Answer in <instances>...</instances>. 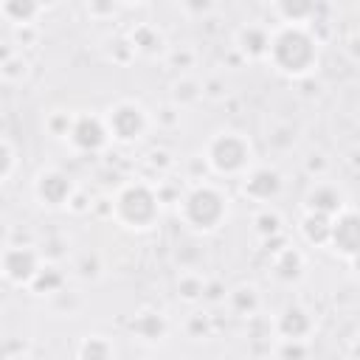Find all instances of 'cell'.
<instances>
[{
	"label": "cell",
	"instance_id": "cell-1",
	"mask_svg": "<svg viewBox=\"0 0 360 360\" xmlns=\"http://www.w3.org/2000/svg\"><path fill=\"white\" fill-rule=\"evenodd\" d=\"M267 56L273 59V65L287 73V76H307L312 70V65L318 62V48L315 39L298 28V25H284L267 48Z\"/></svg>",
	"mask_w": 360,
	"mask_h": 360
},
{
	"label": "cell",
	"instance_id": "cell-2",
	"mask_svg": "<svg viewBox=\"0 0 360 360\" xmlns=\"http://www.w3.org/2000/svg\"><path fill=\"white\" fill-rule=\"evenodd\" d=\"M112 211H115L118 222H124L127 228L143 231V228L155 225L160 205H158V194H155L152 188H146L143 183H129V186H124L121 194L115 197Z\"/></svg>",
	"mask_w": 360,
	"mask_h": 360
},
{
	"label": "cell",
	"instance_id": "cell-3",
	"mask_svg": "<svg viewBox=\"0 0 360 360\" xmlns=\"http://www.w3.org/2000/svg\"><path fill=\"white\" fill-rule=\"evenodd\" d=\"M225 217V197L211 186H197L183 200V219L197 231H214Z\"/></svg>",
	"mask_w": 360,
	"mask_h": 360
},
{
	"label": "cell",
	"instance_id": "cell-4",
	"mask_svg": "<svg viewBox=\"0 0 360 360\" xmlns=\"http://www.w3.org/2000/svg\"><path fill=\"white\" fill-rule=\"evenodd\" d=\"M208 163L219 174H239L250 163V143L236 132H219L208 143Z\"/></svg>",
	"mask_w": 360,
	"mask_h": 360
},
{
	"label": "cell",
	"instance_id": "cell-5",
	"mask_svg": "<svg viewBox=\"0 0 360 360\" xmlns=\"http://www.w3.org/2000/svg\"><path fill=\"white\" fill-rule=\"evenodd\" d=\"M104 127L118 141H135L146 129V112L135 101H118L115 107H110V115H107Z\"/></svg>",
	"mask_w": 360,
	"mask_h": 360
},
{
	"label": "cell",
	"instance_id": "cell-6",
	"mask_svg": "<svg viewBox=\"0 0 360 360\" xmlns=\"http://www.w3.org/2000/svg\"><path fill=\"white\" fill-rule=\"evenodd\" d=\"M68 138H70V143H73L76 149H82V152H96V149H101V146L107 143L110 132H107V127H104L101 118H96V115H79L76 121H70Z\"/></svg>",
	"mask_w": 360,
	"mask_h": 360
},
{
	"label": "cell",
	"instance_id": "cell-7",
	"mask_svg": "<svg viewBox=\"0 0 360 360\" xmlns=\"http://www.w3.org/2000/svg\"><path fill=\"white\" fill-rule=\"evenodd\" d=\"M39 270V259L31 248H8L0 259V273L14 284H31Z\"/></svg>",
	"mask_w": 360,
	"mask_h": 360
},
{
	"label": "cell",
	"instance_id": "cell-8",
	"mask_svg": "<svg viewBox=\"0 0 360 360\" xmlns=\"http://www.w3.org/2000/svg\"><path fill=\"white\" fill-rule=\"evenodd\" d=\"M37 197L42 205H51V208H62L70 202L73 197V183L65 172L59 169H48L37 177Z\"/></svg>",
	"mask_w": 360,
	"mask_h": 360
},
{
	"label": "cell",
	"instance_id": "cell-9",
	"mask_svg": "<svg viewBox=\"0 0 360 360\" xmlns=\"http://www.w3.org/2000/svg\"><path fill=\"white\" fill-rule=\"evenodd\" d=\"M329 242L335 245V250L346 259L357 256V245H360V225H357V214L354 211H343L338 214V219H332V231H329Z\"/></svg>",
	"mask_w": 360,
	"mask_h": 360
},
{
	"label": "cell",
	"instance_id": "cell-10",
	"mask_svg": "<svg viewBox=\"0 0 360 360\" xmlns=\"http://www.w3.org/2000/svg\"><path fill=\"white\" fill-rule=\"evenodd\" d=\"M242 191L250 197V200H270L281 191V174L270 166H262V169H253L245 174V183H242Z\"/></svg>",
	"mask_w": 360,
	"mask_h": 360
},
{
	"label": "cell",
	"instance_id": "cell-11",
	"mask_svg": "<svg viewBox=\"0 0 360 360\" xmlns=\"http://www.w3.org/2000/svg\"><path fill=\"white\" fill-rule=\"evenodd\" d=\"M312 329V318L301 307H287L284 315L278 318V332L284 340H304Z\"/></svg>",
	"mask_w": 360,
	"mask_h": 360
},
{
	"label": "cell",
	"instance_id": "cell-12",
	"mask_svg": "<svg viewBox=\"0 0 360 360\" xmlns=\"http://www.w3.org/2000/svg\"><path fill=\"white\" fill-rule=\"evenodd\" d=\"M340 194L338 188L332 186H315L309 194H307V211L309 214H323V217H332V214H340Z\"/></svg>",
	"mask_w": 360,
	"mask_h": 360
},
{
	"label": "cell",
	"instance_id": "cell-13",
	"mask_svg": "<svg viewBox=\"0 0 360 360\" xmlns=\"http://www.w3.org/2000/svg\"><path fill=\"white\" fill-rule=\"evenodd\" d=\"M267 48H270V34L259 25H245L239 28V51L250 59H259V56H267Z\"/></svg>",
	"mask_w": 360,
	"mask_h": 360
},
{
	"label": "cell",
	"instance_id": "cell-14",
	"mask_svg": "<svg viewBox=\"0 0 360 360\" xmlns=\"http://www.w3.org/2000/svg\"><path fill=\"white\" fill-rule=\"evenodd\" d=\"M129 329H132V335H138V338L155 343V340H163V335H166V321H163L160 312H138V315L129 321Z\"/></svg>",
	"mask_w": 360,
	"mask_h": 360
},
{
	"label": "cell",
	"instance_id": "cell-15",
	"mask_svg": "<svg viewBox=\"0 0 360 360\" xmlns=\"http://www.w3.org/2000/svg\"><path fill=\"white\" fill-rule=\"evenodd\" d=\"M304 270V256L292 248H281L273 259V273L281 278V281H295Z\"/></svg>",
	"mask_w": 360,
	"mask_h": 360
},
{
	"label": "cell",
	"instance_id": "cell-16",
	"mask_svg": "<svg viewBox=\"0 0 360 360\" xmlns=\"http://www.w3.org/2000/svg\"><path fill=\"white\" fill-rule=\"evenodd\" d=\"M329 231H332V217H323V214H309L304 217L301 222V233L307 242L312 245H326L329 242Z\"/></svg>",
	"mask_w": 360,
	"mask_h": 360
},
{
	"label": "cell",
	"instance_id": "cell-17",
	"mask_svg": "<svg viewBox=\"0 0 360 360\" xmlns=\"http://www.w3.org/2000/svg\"><path fill=\"white\" fill-rule=\"evenodd\" d=\"M129 45H132V51H141V53H158V51H163V34L155 25H138L132 31Z\"/></svg>",
	"mask_w": 360,
	"mask_h": 360
},
{
	"label": "cell",
	"instance_id": "cell-18",
	"mask_svg": "<svg viewBox=\"0 0 360 360\" xmlns=\"http://www.w3.org/2000/svg\"><path fill=\"white\" fill-rule=\"evenodd\" d=\"M62 284H65V276H62V270L53 267V264H39L37 276L31 278V290L39 292V295H45V292H59Z\"/></svg>",
	"mask_w": 360,
	"mask_h": 360
},
{
	"label": "cell",
	"instance_id": "cell-19",
	"mask_svg": "<svg viewBox=\"0 0 360 360\" xmlns=\"http://www.w3.org/2000/svg\"><path fill=\"white\" fill-rule=\"evenodd\" d=\"M0 11H3L11 22H17V25H28V22L37 17L39 6H37V3H31V0H11V3H3V6H0Z\"/></svg>",
	"mask_w": 360,
	"mask_h": 360
},
{
	"label": "cell",
	"instance_id": "cell-20",
	"mask_svg": "<svg viewBox=\"0 0 360 360\" xmlns=\"http://www.w3.org/2000/svg\"><path fill=\"white\" fill-rule=\"evenodd\" d=\"M79 360H112V346H110V340H104L101 335L84 338V343L79 346Z\"/></svg>",
	"mask_w": 360,
	"mask_h": 360
},
{
	"label": "cell",
	"instance_id": "cell-21",
	"mask_svg": "<svg viewBox=\"0 0 360 360\" xmlns=\"http://www.w3.org/2000/svg\"><path fill=\"white\" fill-rule=\"evenodd\" d=\"M276 11L287 20V22H304V20H309V17H315V6L312 3H278L276 6Z\"/></svg>",
	"mask_w": 360,
	"mask_h": 360
},
{
	"label": "cell",
	"instance_id": "cell-22",
	"mask_svg": "<svg viewBox=\"0 0 360 360\" xmlns=\"http://www.w3.org/2000/svg\"><path fill=\"white\" fill-rule=\"evenodd\" d=\"M174 101L177 104H191V101H197L200 96H202V84H197V82H191V79H180L177 84H174Z\"/></svg>",
	"mask_w": 360,
	"mask_h": 360
},
{
	"label": "cell",
	"instance_id": "cell-23",
	"mask_svg": "<svg viewBox=\"0 0 360 360\" xmlns=\"http://www.w3.org/2000/svg\"><path fill=\"white\" fill-rule=\"evenodd\" d=\"M231 304H233V309L242 312V315L253 312V309H256V290H253V287H239V290H233V292H231Z\"/></svg>",
	"mask_w": 360,
	"mask_h": 360
},
{
	"label": "cell",
	"instance_id": "cell-24",
	"mask_svg": "<svg viewBox=\"0 0 360 360\" xmlns=\"http://www.w3.org/2000/svg\"><path fill=\"white\" fill-rule=\"evenodd\" d=\"M202 287H205L202 278H197V276H183L180 284H177V292H180V298H186V301H197V298H202Z\"/></svg>",
	"mask_w": 360,
	"mask_h": 360
},
{
	"label": "cell",
	"instance_id": "cell-25",
	"mask_svg": "<svg viewBox=\"0 0 360 360\" xmlns=\"http://www.w3.org/2000/svg\"><path fill=\"white\" fill-rule=\"evenodd\" d=\"M253 222H256L259 236H267V239H270V236H278V231H281V228H278V225H281V219H278L276 214H270V211H262Z\"/></svg>",
	"mask_w": 360,
	"mask_h": 360
},
{
	"label": "cell",
	"instance_id": "cell-26",
	"mask_svg": "<svg viewBox=\"0 0 360 360\" xmlns=\"http://www.w3.org/2000/svg\"><path fill=\"white\" fill-rule=\"evenodd\" d=\"M278 357H281V360H304V357H307V346H304V340H284Z\"/></svg>",
	"mask_w": 360,
	"mask_h": 360
},
{
	"label": "cell",
	"instance_id": "cell-27",
	"mask_svg": "<svg viewBox=\"0 0 360 360\" xmlns=\"http://www.w3.org/2000/svg\"><path fill=\"white\" fill-rule=\"evenodd\" d=\"M0 73H3L6 79H22V76H25V62H22L20 56H11L8 62L0 65Z\"/></svg>",
	"mask_w": 360,
	"mask_h": 360
},
{
	"label": "cell",
	"instance_id": "cell-28",
	"mask_svg": "<svg viewBox=\"0 0 360 360\" xmlns=\"http://www.w3.org/2000/svg\"><path fill=\"white\" fill-rule=\"evenodd\" d=\"M11 166H14V155H11V149L6 143H0V183L8 177Z\"/></svg>",
	"mask_w": 360,
	"mask_h": 360
},
{
	"label": "cell",
	"instance_id": "cell-29",
	"mask_svg": "<svg viewBox=\"0 0 360 360\" xmlns=\"http://www.w3.org/2000/svg\"><path fill=\"white\" fill-rule=\"evenodd\" d=\"M202 96H211V98H222L225 96V84L219 79H211L202 84Z\"/></svg>",
	"mask_w": 360,
	"mask_h": 360
},
{
	"label": "cell",
	"instance_id": "cell-30",
	"mask_svg": "<svg viewBox=\"0 0 360 360\" xmlns=\"http://www.w3.org/2000/svg\"><path fill=\"white\" fill-rule=\"evenodd\" d=\"M200 332H202V335L208 332V318H205V315H194L191 323H188V335H191V338H200Z\"/></svg>",
	"mask_w": 360,
	"mask_h": 360
},
{
	"label": "cell",
	"instance_id": "cell-31",
	"mask_svg": "<svg viewBox=\"0 0 360 360\" xmlns=\"http://www.w3.org/2000/svg\"><path fill=\"white\" fill-rule=\"evenodd\" d=\"M172 59H174V65H191V59H194V56H191L188 51H174V53H172Z\"/></svg>",
	"mask_w": 360,
	"mask_h": 360
},
{
	"label": "cell",
	"instance_id": "cell-32",
	"mask_svg": "<svg viewBox=\"0 0 360 360\" xmlns=\"http://www.w3.org/2000/svg\"><path fill=\"white\" fill-rule=\"evenodd\" d=\"M34 37H37V34H34V31H31L28 25H22V28L17 31V42H31Z\"/></svg>",
	"mask_w": 360,
	"mask_h": 360
},
{
	"label": "cell",
	"instance_id": "cell-33",
	"mask_svg": "<svg viewBox=\"0 0 360 360\" xmlns=\"http://www.w3.org/2000/svg\"><path fill=\"white\" fill-rule=\"evenodd\" d=\"M160 112H163L160 118H163L166 124H174V121H177V115H174V110H169V107H166V110H160Z\"/></svg>",
	"mask_w": 360,
	"mask_h": 360
},
{
	"label": "cell",
	"instance_id": "cell-34",
	"mask_svg": "<svg viewBox=\"0 0 360 360\" xmlns=\"http://www.w3.org/2000/svg\"><path fill=\"white\" fill-rule=\"evenodd\" d=\"M11 360H28V357H22V354H20V357H11Z\"/></svg>",
	"mask_w": 360,
	"mask_h": 360
},
{
	"label": "cell",
	"instance_id": "cell-35",
	"mask_svg": "<svg viewBox=\"0 0 360 360\" xmlns=\"http://www.w3.org/2000/svg\"><path fill=\"white\" fill-rule=\"evenodd\" d=\"M0 276H3V273H0Z\"/></svg>",
	"mask_w": 360,
	"mask_h": 360
}]
</instances>
